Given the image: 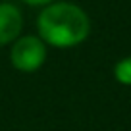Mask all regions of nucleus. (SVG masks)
I'll return each mask as SVG.
<instances>
[{
    "mask_svg": "<svg viewBox=\"0 0 131 131\" xmlns=\"http://www.w3.org/2000/svg\"><path fill=\"white\" fill-rule=\"evenodd\" d=\"M39 35L42 42L58 48H70L81 45L91 31V21L79 6L70 2L50 4L39 14Z\"/></svg>",
    "mask_w": 131,
    "mask_h": 131,
    "instance_id": "1",
    "label": "nucleus"
},
{
    "mask_svg": "<svg viewBox=\"0 0 131 131\" xmlns=\"http://www.w3.org/2000/svg\"><path fill=\"white\" fill-rule=\"evenodd\" d=\"M23 27L21 12L14 4L2 2L0 4V46L16 41Z\"/></svg>",
    "mask_w": 131,
    "mask_h": 131,
    "instance_id": "3",
    "label": "nucleus"
},
{
    "mask_svg": "<svg viewBox=\"0 0 131 131\" xmlns=\"http://www.w3.org/2000/svg\"><path fill=\"white\" fill-rule=\"evenodd\" d=\"M114 75L119 83L123 85H131V56L129 58H123L116 64L114 68Z\"/></svg>",
    "mask_w": 131,
    "mask_h": 131,
    "instance_id": "4",
    "label": "nucleus"
},
{
    "mask_svg": "<svg viewBox=\"0 0 131 131\" xmlns=\"http://www.w3.org/2000/svg\"><path fill=\"white\" fill-rule=\"evenodd\" d=\"M23 2H27L31 6H45V4H50L52 0H23Z\"/></svg>",
    "mask_w": 131,
    "mask_h": 131,
    "instance_id": "5",
    "label": "nucleus"
},
{
    "mask_svg": "<svg viewBox=\"0 0 131 131\" xmlns=\"http://www.w3.org/2000/svg\"><path fill=\"white\" fill-rule=\"evenodd\" d=\"M46 58V48L42 39L39 37H21L16 41V45L12 46V52H10V60H12V66L19 71H37L42 66Z\"/></svg>",
    "mask_w": 131,
    "mask_h": 131,
    "instance_id": "2",
    "label": "nucleus"
}]
</instances>
